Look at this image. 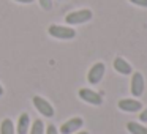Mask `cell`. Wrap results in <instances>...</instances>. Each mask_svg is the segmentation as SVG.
Segmentation results:
<instances>
[{"instance_id":"obj_7","label":"cell","mask_w":147,"mask_h":134,"mask_svg":"<svg viewBox=\"0 0 147 134\" xmlns=\"http://www.w3.org/2000/svg\"><path fill=\"white\" fill-rule=\"evenodd\" d=\"M119 109L123 112H139L142 111V103L139 99H133V98H123L119 101Z\"/></svg>"},{"instance_id":"obj_10","label":"cell","mask_w":147,"mask_h":134,"mask_svg":"<svg viewBox=\"0 0 147 134\" xmlns=\"http://www.w3.org/2000/svg\"><path fill=\"white\" fill-rule=\"evenodd\" d=\"M30 126V115L29 114H21L19 120H18V134H27V129Z\"/></svg>"},{"instance_id":"obj_15","label":"cell","mask_w":147,"mask_h":134,"mask_svg":"<svg viewBox=\"0 0 147 134\" xmlns=\"http://www.w3.org/2000/svg\"><path fill=\"white\" fill-rule=\"evenodd\" d=\"M45 134H59V131L54 125H48V126L45 128Z\"/></svg>"},{"instance_id":"obj_19","label":"cell","mask_w":147,"mask_h":134,"mask_svg":"<svg viewBox=\"0 0 147 134\" xmlns=\"http://www.w3.org/2000/svg\"><path fill=\"white\" fill-rule=\"evenodd\" d=\"M2 95H3V87L0 85V96H2Z\"/></svg>"},{"instance_id":"obj_2","label":"cell","mask_w":147,"mask_h":134,"mask_svg":"<svg viewBox=\"0 0 147 134\" xmlns=\"http://www.w3.org/2000/svg\"><path fill=\"white\" fill-rule=\"evenodd\" d=\"M48 32H49L51 36L59 38V40H71V38L76 36L74 29H71V27H65V25H55V24H52V25L49 27Z\"/></svg>"},{"instance_id":"obj_1","label":"cell","mask_w":147,"mask_h":134,"mask_svg":"<svg viewBox=\"0 0 147 134\" xmlns=\"http://www.w3.org/2000/svg\"><path fill=\"white\" fill-rule=\"evenodd\" d=\"M92 17H93V13L86 8V10H78V11H73V13H68L65 16V22L68 25H79V24L89 22Z\"/></svg>"},{"instance_id":"obj_6","label":"cell","mask_w":147,"mask_h":134,"mask_svg":"<svg viewBox=\"0 0 147 134\" xmlns=\"http://www.w3.org/2000/svg\"><path fill=\"white\" fill-rule=\"evenodd\" d=\"M78 95H79V98L82 99V101L89 103V104H92V106H101L103 104V96L100 95L98 92H93V90H90V88H79Z\"/></svg>"},{"instance_id":"obj_11","label":"cell","mask_w":147,"mask_h":134,"mask_svg":"<svg viewBox=\"0 0 147 134\" xmlns=\"http://www.w3.org/2000/svg\"><path fill=\"white\" fill-rule=\"evenodd\" d=\"M127 129L130 134H147V126L138 123V121H128Z\"/></svg>"},{"instance_id":"obj_8","label":"cell","mask_w":147,"mask_h":134,"mask_svg":"<svg viewBox=\"0 0 147 134\" xmlns=\"http://www.w3.org/2000/svg\"><path fill=\"white\" fill-rule=\"evenodd\" d=\"M84 125V120L81 117H74V118H70L68 121H65L63 125L60 126V134H73L76 133L78 129H81Z\"/></svg>"},{"instance_id":"obj_20","label":"cell","mask_w":147,"mask_h":134,"mask_svg":"<svg viewBox=\"0 0 147 134\" xmlns=\"http://www.w3.org/2000/svg\"><path fill=\"white\" fill-rule=\"evenodd\" d=\"M76 134H89L87 131H79V133H76Z\"/></svg>"},{"instance_id":"obj_9","label":"cell","mask_w":147,"mask_h":134,"mask_svg":"<svg viewBox=\"0 0 147 134\" xmlns=\"http://www.w3.org/2000/svg\"><path fill=\"white\" fill-rule=\"evenodd\" d=\"M114 70L117 71L119 74H123V76H128V74L133 73V66L122 57L114 58Z\"/></svg>"},{"instance_id":"obj_17","label":"cell","mask_w":147,"mask_h":134,"mask_svg":"<svg viewBox=\"0 0 147 134\" xmlns=\"http://www.w3.org/2000/svg\"><path fill=\"white\" fill-rule=\"evenodd\" d=\"M139 121H141V123H147V107L141 111V114H139Z\"/></svg>"},{"instance_id":"obj_18","label":"cell","mask_w":147,"mask_h":134,"mask_svg":"<svg viewBox=\"0 0 147 134\" xmlns=\"http://www.w3.org/2000/svg\"><path fill=\"white\" fill-rule=\"evenodd\" d=\"M16 2H19V3H32L33 0H16Z\"/></svg>"},{"instance_id":"obj_13","label":"cell","mask_w":147,"mask_h":134,"mask_svg":"<svg viewBox=\"0 0 147 134\" xmlns=\"http://www.w3.org/2000/svg\"><path fill=\"white\" fill-rule=\"evenodd\" d=\"M45 123H43V120H35L32 123V128H30V134H45Z\"/></svg>"},{"instance_id":"obj_14","label":"cell","mask_w":147,"mask_h":134,"mask_svg":"<svg viewBox=\"0 0 147 134\" xmlns=\"http://www.w3.org/2000/svg\"><path fill=\"white\" fill-rule=\"evenodd\" d=\"M38 2H40V7L46 11H49L52 8V0H38Z\"/></svg>"},{"instance_id":"obj_4","label":"cell","mask_w":147,"mask_h":134,"mask_svg":"<svg viewBox=\"0 0 147 134\" xmlns=\"http://www.w3.org/2000/svg\"><path fill=\"white\" fill-rule=\"evenodd\" d=\"M144 88H146V82H144L142 73H139V71L133 73V76H131V84H130L131 95H133L134 98H139V96H142Z\"/></svg>"},{"instance_id":"obj_5","label":"cell","mask_w":147,"mask_h":134,"mask_svg":"<svg viewBox=\"0 0 147 134\" xmlns=\"http://www.w3.org/2000/svg\"><path fill=\"white\" fill-rule=\"evenodd\" d=\"M33 106H35V109L43 115V117L51 118V117H54V114H55L52 104H49V101L45 99L43 96H33Z\"/></svg>"},{"instance_id":"obj_12","label":"cell","mask_w":147,"mask_h":134,"mask_svg":"<svg viewBox=\"0 0 147 134\" xmlns=\"http://www.w3.org/2000/svg\"><path fill=\"white\" fill-rule=\"evenodd\" d=\"M0 134H16L14 123L10 118H5V120L0 123Z\"/></svg>"},{"instance_id":"obj_16","label":"cell","mask_w":147,"mask_h":134,"mask_svg":"<svg viewBox=\"0 0 147 134\" xmlns=\"http://www.w3.org/2000/svg\"><path fill=\"white\" fill-rule=\"evenodd\" d=\"M133 5L136 7H141V8H147V0H130Z\"/></svg>"},{"instance_id":"obj_3","label":"cell","mask_w":147,"mask_h":134,"mask_svg":"<svg viewBox=\"0 0 147 134\" xmlns=\"http://www.w3.org/2000/svg\"><path fill=\"white\" fill-rule=\"evenodd\" d=\"M105 73H106L105 63H103V62H96V63L89 70V73H87V80H89V84L90 85H96V84H100V80L103 79Z\"/></svg>"}]
</instances>
